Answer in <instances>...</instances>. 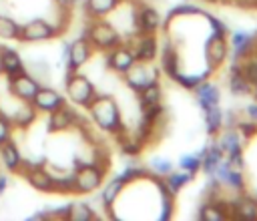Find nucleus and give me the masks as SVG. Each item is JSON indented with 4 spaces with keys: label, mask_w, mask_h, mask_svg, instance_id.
<instances>
[{
    "label": "nucleus",
    "mask_w": 257,
    "mask_h": 221,
    "mask_svg": "<svg viewBox=\"0 0 257 221\" xmlns=\"http://www.w3.org/2000/svg\"><path fill=\"white\" fill-rule=\"evenodd\" d=\"M159 197H161V213L157 215V219L167 221L175 215V195L169 191H163V193H159Z\"/></svg>",
    "instance_id": "79ce46f5"
},
{
    "label": "nucleus",
    "mask_w": 257,
    "mask_h": 221,
    "mask_svg": "<svg viewBox=\"0 0 257 221\" xmlns=\"http://www.w3.org/2000/svg\"><path fill=\"white\" fill-rule=\"evenodd\" d=\"M118 143H120V153L128 159H137L145 149V145L137 137H126V133L118 137Z\"/></svg>",
    "instance_id": "58836bf2"
},
{
    "label": "nucleus",
    "mask_w": 257,
    "mask_h": 221,
    "mask_svg": "<svg viewBox=\"0 0 257 221\" xmlns=\"http://www.w3.org/2000/svg\"><path fill=\"white\" fill-rule=\"evenodd\" d=\"M32 106L38 111V113H52L56 108H60L62 104H66V96L62 92H58L56 88H50V86H40L38 92L34 94V98L30 100Z\"/></svg>",
    "instance_id": "6ab92c4d"
},
{
    "label": "nucleus",
    "mask_w": 257,
    "mask_h": 221,
    "mask_svg": "<svg viewBox=\"0 0 257 221\" xmlns=\"http://www.w3.org/2000/svg\"><path fill=\"white\" fill-rule=\"evenodd\" d=\"M161 76V68L155 66V62H135L124 74H122V80L124 84L133 90V92H139L141 88H145L147 84L159 80Z\"/></svg>",
    "instance_id": "423d86ee"
},
{
    "label": "nucleus",
    "mask_w": 257,
    "mask_h": 221,
    "mask_svg": "<svg viewBox=\"0 0 257 221\" xmlns=\"http://www.w3.org/2000/svg\"><path fill=\"white\" fill-rule=\"evenodd\" d=\"M255 50H257V32H255Z\"/></svg>",
    "instance_id": "5fc2aeb1"
},
{
    "label": "nucleus",
    "mask_w": 257,
    "mask_h": 221,
    "mask_svg": "<svg viewBox=\"0 0 257 221\" xmlns=\"http://www.w3.org/2000/svg\"><path fill=\"white\" fill-rule=\"evenodd\" d=\"M193 92H195V100H197L199 108H203V111L221 102V88H219L217 82H211L209 78L203 80V82H199L193 88Z\"/></svg>",
    "instance_id": "412c9836"
},
{
    "label": "nucleus",
    "mask_w": 257,
    "mask_h": 221,
    "mask_svg": "<svg viewBox=\"0 0 257 221\" xmlns=\"http://www.w3.org/2000/svg\"><path fill=\"white\" fill-rule=\"evenodd\" d=\"M235 129H237V133L241 135L243 141H249V139H253L257 135V123H253L249 119L247 121H237Z\"/></svg>",
    "instance_id": "a18cd8bd"
},
{
    "label": "nucleus",
    "mask_w": 257,
    "mask_h": 221,
    "mask_svg": "<svg viewBox=\"0 0 257 221\" xmlns=\"http://www.w3.org/2000/svg\"><path fill=\"white\" fill-rule=\"evenodd\" d=\"M78 125H80V117L70 104H62L60 108L48 113V119H46L48 133H62V131H68Z\"/></svg>",
    "instance_id": "f3484780"
},
{
    "label": "nucleus",
    "mask_w": 257,
    "mask_h": 221,
    "mask_svg": "<svg viewBox=\"0 0 257 221\" xmlns=\"http://www.w3.org/2000/svg\"><path fill=\"white\" fill-rule=\"evenodd\" d=\"M135 62H137V58H135L133 48H131L128 42L126 44L120 42V44H116V46H112L110 50L104 52V66L110 72H114V74H120L122 76Z\"/></svg>",
    "instance_id": "4468645a"
},
{
    "label": "nucleus",
    "mask_w": 257,
    "mask_h": 221,
    "mask_svg": "<svg viewBox=\"0 0 257 221\" xmlns=\"http://www.w3.org/2000/svg\"><path fill=\"white\" fill-rule=\"evenodd\" d=\"M20 175L28 181V185L40 193H52L54 191V175L46 169V165H34L28 169H22Z\"/></svg>",
    "instance_id": "a211bd4d"
},
{
    "label": "nucleus",
    "mask_w": 257,
    "mask_h": 221,
    "mask_svg": "<svg viewBox=\"0 0 257 221\" xmlns=\"http://www.w3.org/2000/svg\"><path fill=\"white\" fill-rule=\"evenodd\" d=\"M135 34H159L163 26V16L153 4H137L133 12Z\"/></svg>",
    "instance_id": "1a4fd4ad"
},
{
    "label": "nucleus",
    "mask_w": 257,
    "mask_h": 221,
    "mask_svg": "<svg viewBox=\"0 0 257 221\" xmlns=\"http://www.w3.org/2000/svg\"><path fill=\"white\" fill-rule=\"evenodd\" d=\"M120 2L122 0H84L82 8L88 18H106L120 6Z\"/></svg>",
    "instance_id": "a878e982"
},
{
    "label": "nucleus",
    "mask_w": 257,
    "mask_h": 221,
    "mask_svg": "<svg viewBox=\"0 0 257 221\" xmlns=\"http://www.w3.org/2000/svg\"><path fill=\"white\" fill-rule=\"evenodd\" d=\"M92 52H94V48L90 46V42H88V38L86 36H78V38H74L70 44H68V58H66V70H70V72H76V70H80L88 60H90V56H92Z\"/></svg>",
    "instance_id": "dca6fc26"
},
{
    "label": "nucleus",
    "mask_w": 257,
    "mask_h": 221,
    "mask_svg": "<svg viewBox=\"0 0 257 221\" xmlns=\"http://www.w3.org/2000/svg\"><path fill=\"white\" fill-rule=\"evenodd\" d=\"M201 16H205V18H207V22H209V26H211V32H217V34H223V36H227V34H229V26H227L219 16H215V14L207 12V10H203V14H201Z\"/></svg>",
    "instance_id": "c03bdc74"
},
{
    "label": "nucleus",
    "mask_w": 257,
    "mask_h": 221,
    "mask_svg": "<svg viewBox=\"0 0 257 221\" xmlns=\"http://www.w3.org/2000/svg\"><path fill=\"white\" fill-rule=\"evenodd\" d=\"M239 64H241V72H243V76H245L251 84H257V50L251 52L249 56H245Z\"/></svg>",
    "instance_id": "a19ab883"
},
{
    "label": "nucleus",
    "mask_w": 257,
    "mask_h": 221,
    "mask_svg": "<svg viewBox=\"0 0 257 221\" xmlns=\"http://www.w3.org/2000/svg\"><path fill=\"white\" fill-rule=\"evenodd\" d=\"M201 14H203V8H201V6L183 2V4L173 6V8L167 12V16H165V20H163V26L169 28V24H171L173 20H177V18H185V16H201Z\"/></svg>",
    "instance_id": "473e14b6"
},
{
    "label": "nucleus",
    "mask_w": 257,
    "mask_h": 221,
    "mask_svg": "<svg viewBox=\"0 0 257 221\" xmlns=\"http://www.w3.org/2000/svg\"><path fill=\"white\" fill-rule=\"evenodd\" d=\"M237 125V115L233 111L223 113V129H233Z\"/></svg>",
    "instance_id": "de8ad7c7"
},
{
    "label": "nucleus",
    "mask_w": 257,
    "mask_h": 221,
    "mask_svg": "<svg viewBox=\"0 0 257 221\" xmlns=\"http://www.w3.org/2000/svg\"><path fill=\"white\" fill-rule=\"evenodd\" d=\"M38 115H40V113L32 106V102H22V104L14 111V115L10 117V121H12V125H14L16 129H28V127H32V125L36 123Z\"/></svg>",
    "instance_id": "c85d7f7f"
},
{
    "label": "nucleus",
    "mask_w": 257,
    "mask_h": 221,
    "mask_svg": "<svg viewBox=\"0 0 257 221\" xmlns=\"http://www.w3.org/2000/svg\"><path fill=\"white\" fill-rule=\"evenodd\" d=\"M137 96H139V104H141V108L159 104V102H163V86H161L159 80H155V82L147 84L145 88H141V90L137 92Z\"/></svg>",
    "instance_id": "2f4dec72"
},
{
    "label": "nucleus",
    "mask_w": 257,
    "mask_h": 221,
    "mask_svg": "<svg viewBox=\"0 0 257 221\" xmlns=\"http://www.w3.org/2000/svg\"><path fill=\"white\" fill-rule=\"evenodd\" d=\"M149 171H151V175H155V177H165V175H169L173 169H175V163L171 161V159H167V157H163V155H153L151 159H149Z\"/></svg>",
    "instance_id": "4c0bfd02"
},
{
    "label": "nucleus",
    "mask_w": 257,
    "mask_h": 221,
    "mask_svg": "<svg viewBox=\"0 0 257 221\" xmlns=\"http://www.w3.org/2000/svg\"><path fill=\"white\" fill-rule=\"evenodd\" d=\"M86 113L98 131L112 135V137H120L126 133V127H124L122 115H120V106L112 94H98L96 92V96L86 106Z\"/></svg>",
    "instance_id": "f257e3e1"
},
{
    "label": "nucleus",
    "mask_w": 257,
    "mask_h": 221,
    "mask_svg": "<svg viewBox=\"0 0 257 221\" xmlns=\"http://www.w3.org/2000/svg\"><path fill=\"white\" fill-rule=\"evenodd\" d=\"M62 28L58 24H52L46 18H32L22 24L18 42H44V40L58 36Z\"/></svg>",
    "instance_id": "0eeeda50"
},
{
    "label": "nucleus",
    "mask_w": 257,
    "mask_h": 221,
    "mask_svg": "<svg viewBox=\"0 0 257 221\" xmlns=\"http://www.w3.org/2000/svg\"><path fill=\"white\" fill-rule=\"evenodd\" d=\"M253 197H255V199H257V187H255V193H253Z\"/></svg>",
    "instance_id": "6e6d98bb"
},
{
    "label": "nucleus",
    "mask_w": 257,
    "mask_h": 221,
    "mask_svg": "<svg viewBox=\"0 0 257 221\" xmlns=\"http://www.w3.org/2000/svg\"><path fill=\"white\" fill-rule=\"evenodd\" d=\"M22 159H24V157H22L18 145H16L12 139H8V141H4V143L0 145V163H2V167H4L6 171L18 173V169H20V165H22Z\"/></svg>",
    "instance_id": "393cba45"
},
{
    "label": "nucleus",
    "mask_w": 257,
    "mask_h": 221,
    "mask_svg": "<svg viewBox=\"0 0 257 221\" xmlns=\"http://www.w3.org/2000/svg\"><path fill=\"white\" fill-rule=\"evenodd\" d=\"M82 2H84V0H76V4H82Z\"/></svg>",
    "instance_id": "4d7b16f0"
},
{
    "label": "nucleus",
    "mask_w": 257,
    "mask_h": 221,
    "mask_svg": "<svg viewBox=\"0 0 257 221\" xmlns=\"http://www.w3.org/2000/svg\"><path fill=\"white\" fill-rule=\"evenodd\" d=\"M22 70H24L22 56L10 46H0V74L10 78V76H14V74H18Z\"/></svg>",
    "instance_id": "b1692460"
},
{
    "label": "nucleus",
    "mask_w": 257,
    "mask_h": 221,
    "mask_svg": "<svg viewBox=\"0 0 257 221\" xmlns=\"http://www.w3.org/2000/svg\"><path fill=\"white\" fill-rule=\"evenodd\" d=\"M205 117V131L209 137H217L223 129V108L219 104H213L209 108L203 111Z\"/></svg>",
    "instance_id": "7c9ffc66"
},
{
    "label": "nucleus",
    "mask_w": 257,
    "mask_h": 221,
    "mask_svg": "<svg viewBox=\"0 0 257 221\" xmlns=\"http://www.w3.org/2000/svg\"><path fill=\"white\" fill-rule=\"evenodd\" d=\"M205 149H207V145H205L203 149H199L197 153H185V155H181V157H179V163H177L179 169H185V171L197 175V173L201 171V161H203Z\"/></svg>",
    "instance_id": "c9c22d12"
},
{
    "label": "nucleus",
    "mask_w": 257,
    "mask_h": 221,
    "mask_svg": "<svg viewBox=\"0 0 257 221\" xmlns=\"http://www.w3.org/2000/svg\"><path fill=\"white\" fill-rule=\"evenodd\" d=\"M227 86H229V92L233 96H247L253 92V84L243 76L239 62H231L229 74H227Z\"/></svg>",
    "instance_id": "5701e85b"
},
{
    "label": "nucleus",
    "mask_w": 257,
    "mask_h": 221,
    "mask_svg": "<svg viewBox=\"0 0 257 221\" xmlns=\"http://www.w3.org/2000/svg\"><path fill=\"white\" fill-rule=\"evenodd\" d=\"M12 131H14V125H12L10 117L0 111V145H2L4 141L12 139Z\"/></svg>",
    "instance_id": "49530a36"
},
{
    "label": "nucleus",
    "mask_w": 257,
    "mask_h": 221,
    "mask_svg": "<svg viewBox=\"0 0 257 221\" xmlns=\"http://www.w3.org/2000/svg\"><path fill=\"white\" fill-rule=\"evenodd\" d=\"M54 2H56L60 8H64V10H70V8L76 4V0H54Z\"/></svg>",
    "instance_id": "3c124183"
},
{
    "label": "nucleus",
    "mask_w": 257,
    "mask_h": 221,
    "mask_svg": "<svg viewBox=\"0 0 257 221\" xmlns=\"http://www.w3.org/2000/svg\"><path fill=\"white\" fill-rule=\"evenodd\" d=\"M199 219H205V221H225L229 219V207H227V201H223L221 197L217 199H205L199 207V213H197Z\"/></svg>",
    "instance_id": "4be33fe9"
},
{
    "label": "nucleus",
    "mask_w": 257,
    "mask_h": 221,
    "mask_svg": "<svg viewBox=\"0 0 257 221\" xmlns=\"http://www.w3.org/2000/svg\"><path fill=\"white\" fill-rule=\"evenodd\" d=\"M213 177L219 181V185H221V187L231 189L235 195H237V193H245V191H247V179H245L243 169H241V167L231 165V163H229V161H225V159L217 165V169H215Z\"/></svg>",
    "instance_id": "9b49d317"
},
{
    "label": "nucleus",
    "mask_w": 257,
    "mask_h": 221,
    "mask_svg": "<svg viewBox=\"0 0 257 221\" xmlns=\"http://www.w3.org/2000/svg\"><path fill=\"white\" fill-rule=\"evenodd\" d=\"M227 42H229V60L231 62H241L245 56L255 52V32H251V30H245V28L229 30Z\"/></svg>",
    "instance_id": "9d476101"
},
{
    "label": "nucleus",
    "mask_w": 257,
    "mask_h": 221,
    "mask_svg": "<svg viewBox=\"0 0 257 221\" xmlns=\"http://www.w3.org/2000/svg\"><path fill=\"white\" fill-rule=\"evenodd\" d=\"M205 2H211V4H219V2H225V0H205Z\"/></svg>",
    "instance_id": "603ef678"
},
{
    "label": "nucleus",
    "mask_w": 257,
    "mask_h": 221,
    "mask_svg": "<svg viewBox=\"0 0 257 221\" xmlns=\"http://www.w3.org/2000/svg\"><path fill=\"white\" fill-rule=\"evenodd\" d=\"M40 86H42L40 80L36 76H32L26 68L22 72H18V74H14V76L8 78V90L20 102H30L34 98V94L38 92Z\"/></svg>",
    "instance_id": "f8f14e48"
},
{
    "label": "nucleus",
    "mask_w": 257,
    "mask_h": 221,
    "mask_svg": "<svg viewBox=\"0 0 257 221\" xmlns=\"http://www.w3.org/2000/svg\"><path fill=\"white\" fill-rule=\"evenodd\" d=\"M82 36H86L90 46L98 52H106L122 42V34L106 18H90V22L82 30Z\"/></svg>",
    "instance_id": "f03ea898"
},
{
    "label": "nucleus",
    "mask_w": 257,
    "mask_h": 221,
    "mask_svg": "<svg viewBox=\"0 0 257 221\" xmlns=\"http://www.w3.org/2000/svg\"><path fill=\"white\" fill-rule=\"evenodd\" d=\"M165 179V183H167V189L173 193V195H177L185 185H189L193 179H195V175L193 173H189V171H185V169H179V171H171L169 175H165L163 177Z\"/></svg>",
    "instance_id": "f704fd0d"
},
{
    "label": "nucleus",
    "mask_w": 257,
    "mask_h": 221,
    "mask_svg": "<svg viewBox=\"0 0 257 221\" xmlns=\"http://www.w3.org/2000/svg\"><path fill=\"white\" fill-rule=\"evenodd\" d=\"M253 94H255V98H257V84H253Z\"/></svg>",
    "instance_id": "864d4df0"
},
{
    "label": "nucleus",
    "mask_w": 257,
    "mask_h": 221,
    "mask_svg": "<svg viewBox=\"0 0 257 221\" xmlns=\"http://www.w3.org/2000/svg\"><path fill=\"white\" fill-rule=\"evenodd\" d=\"M229 207V219H241V221H257V199L253 195L237 193L233 199L227 201Z\"/></svg>",
    "instance_id": "2eb2a0df"
},
{
    "label": "nucleus",
    "mask_w": 257,
    "mask_h": 221,
    "mask_svg": "<svg viewBox=\"0 0 257 221\" xmlns=\"http://www.w3.org/2000/svg\"><path fill=\"white\" fill-rule=\"evenodd\" d=\"M52 193H60V195L74 193V169L54 175V191Z\"/></svg>",
    "instance_id": "ea45409f"
},
{
    "label": "nucleus",
    "mask_w": 257,
    "mask_h": 221,
    "mask_svg": "<svg viewBox=\"0 0 257 221\" xmlns=\"http://www.w3.org/2000/svg\"><path fill=\"white\" fill-rule=\"evenodd\" d=\"M124 187H126V185H124L116 175H114L110 181L102 183V185H100V203H102V207H104V209L114 207V201L120 197V193H122Z\"/></svg>",
    "instance_id": "bb28decb"
},
{
    "label": "nucleus",
    "mask_w": 257,
    "mask_h": 221,
    "mask_svg": "<svg viewBox=\"0 0 257 221\" xmlns=\"http://www.w3.org/2000/svg\"><path fill=\"white\" fill-rule=\"evenodd\" d=\"M20 28H22V24H18L14 18L0 14V40H18Z\"/></svg>",
    "instance_id": "e433bc0d"
},
{
    "label": "nucleus",
    "mask_w": 257,
    "mask_h": 221,
    "mask_svg": "<svg viewBox=\"0 0 257 221\" xmlns=\"http://www.w3.org/2000/svg\"><path fill=\"white\" fill-rule=\"evenodd\" d=\"M223 155H225V161H229L231 165L235 167H241L245 169V159H243V139L241 135L237 133V129H221V133L217 135V141H215Z\"/></svg>",
    "instance_id": "6e6552de"
},
{
    "label": "nucleus",
    "mask_w": 257,
    "mask_h": 221,
    "mask_svg": "<svg viewBox=\"0 0 257 221\" xmlns=\"http://www.w3.org/2000/svg\"><path fill=\"white\" fill-rule=\"evenodd\" d=\"M106 165H100L96 161H82L74 167V193L78 195H90L100 189L106 177Z\"/></svg>",
    "instance_id": "7ed1b4c3"
},
{
    "label": "nucleus",
    "mask_w": 257,
    "mask_h": 221,
    "mask_svg": "<svg viewBox=\"0 0 257 221\" xmlns=\"http://www.w3.org/2000/svg\"><path fill=\"white\" fill-rule=\"evenodd\" d=\"M223 159H225V155H223L221 147H219L217 143H209V145H207V149H205L203 161H201V171H203L207 177H209V175H213V173H215V169H217V165H219Z\"/></svg>",
    "instance_id": "c756f323"
},
{
    "label": "nucleus",
    "mask_w": 257,
    "mask_h": 221,
    "mask_svg": "<svg viewBox=\"0 0 257 221\" xmlns=\"http://www.w3.org/2000/svg\"><path fill=\"white\" fill-rule=\"evenodd\" d=\"M116 177H118L124 185H128V183L139 181V179H149V177H151V171H149V167H145V165H141V163H126V165L120 169V173H116Z\"/></svg>",
    "instance_id": "72a5a7b5"
},
{
    "label": "nucleus",
    "mask_w": 257,
    "mask_h": 221,
    "mask_svg": "<svg viewBox=\"0 0 257 221\" xmlns=\"http://www.w3.org/2000/svg\"><path fill=\"white\" fill-rule=\"evenodd\" d=\"M128 44L139 62H155L159 58L161 40L157 34H133Z\"/></svg>",
    "instance_id": "ddd939ff"
},
{
    "label": "nucleus",
    "mask_w": 257,
    "mask_h": 221,
    "mask_svg": "<svg viewBox=\"0 0 257 221\" xmlns=\"http://www.w3.org/2000/svg\"><path fill=\"white\" fill-rule=\"evenodd\" d=\"M6 189H8V175L6 173H0V197L4 195Z\"/></svg>",
    "instance_id": "8fccbe9b"
},
{
    "label": "nucleus",
    "mask_w": 257,
    "mask_h": 221,
    "mask_svg": "<svg viewBox=\"0 0 257 221\" xmlns=\"http://www.w3.org/2000/svg\"><path fill=\"white\" fill-rule=\"evenodd\" d=\"M96 211L92 209L90 203H84V201H72V203H66V213H64V219L68 221H90V219H96Z\"/></svg>",
    "instance_id": "cd10ccee"
},
{
    "label": "nucleus",
    "mask_w": 257,
    "mask_h": 221,
    "mask_svg": "<svg viewBox=\"0 0 257 221\" xmlns=\"http://www.w3.org/2000/svg\"><path fill=\"white\" fill-rule=\"evenodd\" d=\"M24 68H26L32 76H42V78H48V76H50V64H48L44 58L30 60L28 64H24Z\"/></svg>",
    "instance_id": "37998d69"
},
{
    "label": "nucleus",
    "mask_w": 257,
    "mask_h": 221,
    "mask_svg": "<svg viewBox=\"0 0 257 221\" xmlns=\"http://www.w3.org/2000/svg\"><path fill=\"white\" fill-rule=\"evenodd\" d=\"M203 56H205V64L215 72L219 70L227 60H229V42L227 36L211 32L205 42H203Z\"/></svg>",
    "instance_id": "39448f33"
},
{
    "label": "nucleus",
    "mask_w": 257,
    "mask_h": 221,
    "mask_svg": "<svg viewBox=\"0 0 257 221\" xmlns=\"http://www.w3.org/2000/svg\"><path fill=\"white\" fill-rule=\"evenodd\" d=\"M159 62H161V70L169 76V78H177L181 72V56L179 50L175 46V42L171 40H163L161 50H159Z\"/></svg>",
    "instance_id": "aec40b11"
},
{
    "label": "nucleus",
    "mask_w": 257,
    "mask_h": 221,
    "mask_svg": "<svg viewBox=\"0 0 257 221\" xmlns=\"http://www.w3.org/2000/svg\"><path fill=\"white\" fill-rule=\"evenodd\" d=\"M64 96L74 104V106H80V108H86L90 104V100L96 96V88L92 84V80L82 74L80 70L76 72H70L66 70V76H64Z\"/></svg>",
    "instance_id": "20e7f679"
},
{
    "label": "nucleus",
    "mask_w": 257,
    "mask_h": 221,
    "mask_svg": "<svg viewBox=\"0 0 257 221\" xmlns=\"http://www.w3.org/2000/svg\"><path fill=\"white\" fill-rule=\"evenodd\" d=\"M245 115H247V119H249V121L257 123V98H255V100H251V102L245 106Z\"/></svg>",
    "instance_id": "09e8293b"
}]
</instances>
